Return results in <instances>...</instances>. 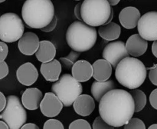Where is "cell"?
<instances>
[{"label":"cell","instance_id":"cell-1","mask_svg":"<svg viewBox=\"0 0 157 129\" xmlns=\"http://www.w3.org/2000/svg\"><path fill=\"white\" fill-rule=\"evenodd\" d=\"M100 116L113 127L124 126L134 112V102L130 92L123 89H112L99 101Z\"/></svg>","mask_w":157,"mask_h":129},{"label":"cell","instance_id":"cell-2","mask_svg":"<svg viewBox=\"0 0 157 129\" xmlns=\"http://www.w3.org/2000/svg\"><path fill=\"white\" fill-rule=\"evenodd\" d=\"M21 15L28 28L40 29L55 16V7L51 0H26L21 8Z\"/></svg>","mask_w":157,"mask_h":129},{"label":"cell","instance_id":"cell-3","mask_svg":"<svg viewBox=\"0 0 157 129\" xmlns=\"http://www.w3.org/2000/svg\"><path fill=\"white\" fill-rule=\"evenodd\" d=\"M115 68V76L118 82L129 89L139 88L147 78V68L136 57L123 58Z\"/></svg>","mask_w":157,"mask_h":129},{"label":"cell","instance_id":"cell-4","mask_svg":"<svg viewBox=\"0 0 157 129\" xmlns=\"http://www.w3.org/2000/svg\"><path fill=\"white\" fill-rule=\"evenodd\" d=\"M98 32L93 26L81 21L74 22L66 32V41L69 47L76 52L90 50L96 44Z\"/></svg>","mask_w":157,"mask_h":129},{"label":"cell","instance_id":"cell-5","mask_svg":"<svg viewBox=\"0 0 157 129\" xmlns=\"http://www.w3.org/2000/svg\"><path fill=\"white\" fill-rule=\"evenodd\" d=\"M111 9L107 0H84L81 6V18L93 27L102 25L110 17Z\"/></svg>","mask_w":157,"mask_h":129},{"label":"cell","instance_id":"cell-6","mask_svg":"<svg viewBox=\"0 0 157 129\" xmlns=\"http://www.w3.org/2000/svg\"><path fill=\"white\" fill-rule=\"evenodd\" d=\"M52 91L63 105L69 107L82 93L83 88L81 83L75 80L71 75L64 74L52 84Z\"/></svg>","mask_w":157,"mask_h":129},{"label":"cell","instance_id":"cell-7","mask_svg":"<svg viewBox=\"0 0 157 129\" xmlns=\"http://www.w3.org/2000/svg\"><path fill=\"white\" fill-rule=\"evenodd\" d=\"M0 119L3 120L10 129L21 128L26 122L27 113L18 97L9 95L6 98V104L0 114Z\"/></svg>","mask_w":157,"mask_h":129},{"label":"cell","instance_id":"cell-8","mask_svg":"<svg viewBox=\"0 0 157 129\" xmlns=\"http://www.w3.org/2000/svg\"><path fill=\"white\" fill-rule=\"evenodd\" d=\"M22 20L17 14L7 12L0 16V39L4 42H15L24 33Z\"/></svg>","mask_w":157,"mask_h":129},{"label":"cell","instance_id":"cell-9","mask_svg":"<svg viewBox=\"0 0 157 129\" xmlns=\"http://www.w3.org/2000/svg\"><path fill=\"white\" fill-rule=\"evenodd\" d=\"M139 35L147 41L157 40V12L151 11L140 16L137 22Z\"/></svg>","mask_w":157,"mask_h":129},{"label":"cell","instance_id":"cell-10","mask_svg":"<svg viewBox=\"0 0 157 129\" xmlns=\"http://www.w3.org/2000/svg\"><path fill=\"white\" fill-rule=\"evenodd\" d=\"M102 55L103 58L109 61L112 68H114L123 58L130 56L126 49L125 43L122 41H113L107 45Z\"/></svg>","mask_w":157,"mask_h":129},{"label":"cell","instance_id":"cell-11","mask_svg":"<svg viewBox=\"0 0 157 129\" xmlns=\"http://www.w3.org/2000/svg\"><path fill=\"white\" fill-rule=\"evenodd\" d=\"M63 106L62 102L53 92H47L41 99L39 108L43 115L54 118L59 115Z\"/></svg>","mask_w":157,"mask_h":129},{"label":"cell","instance_id":"cell-12","mask_svg":"<svg viewBox=\"0 0 157 129\" xmlns=\"http://www.w3.org/2000/svg\"><path fill=\"white\" fill-rule=\"evenodd\" d=\"M16 78L18 82L23 85L31 86L36 82L38 78V72L32 63L25 62L17 69Z\"/></svg>","mask_w":157,"mask_h":129},{"label":"cell","instance_id":"cell-13","mask_svg":"<svg viewBox=\"0 0 157 129\" xmlns=\"http://www.w3.org/2000/svg\"><path fill=\"white\" fill-rule=\"evenodd\" d=\"M39 38L33 32L23 33L18 39V48L20 52L25 55H32L36 52L39 46Z\"/></svg>","mask_w":157,"mask_h":129},{"label":"cell","instance_id":"cell-14","mask_svg":"<svg viewBox=\"0 0 157 129\" xmlns=\"http://www.w3.org/2000/svg\"><path fill=\"white\" fill-rule=\"evenodd\" d=\"M125 47L129 55L133 57H140L147 52L148 41L142 38L139 34H134L127 39Z\"/></svg>","mask_w":157,"mask_h":129},{"label":"cell","instance_id":"cell-15","mask_svg":"<svg viewBox=\"0 0 157 129\" xmlns=\"http://www.w3.org/2000/svg\"><path fill=\"white\" fill-rule=\"evenodd\" d=\"M71 69L73 78L79 82H86L92 78V64L86 60H78Z\"/></svg>","mask_w":157,"mask_h":129},{"label":"cell","instance_id":"cell-16","mask_svg":"<svg viewBox=\"0 0 157 129\" xmlns=\"http://www.w3.org/2000/svg\"><path fill=\"white\" fill-rule=\"evenodd\" d=\"M73 107L75 112L81 116H88L95 108L94 98L89 95L81 94L77 97L73 102Z\"/></svg>","mask_w":157,"mask_h":129},{"label":"cell","instance_id":"cell-17","mask_svg":"<svg viewBox=\"0 0 157 129\" xmlns=\"http://www.w3.org/2000/svg\"><path fill=\"white\" fill-rule=\"evenodd\" d=\"M140 12L133 6H128L121 10L119 14V21L121 25L127 29H134L140 18Z\"/></svg>","mask_w":157,"mask_h":129},{"label":"cell","instance_id":"cell-18","mask_svg":"<svg viewBox=\"0 0 157 129\" xmlns=\"http://www.w3.org/2000/svg\"><path fill=\"white\" fill-rule=\"evenodd\" d=\"M42 98L43 94L41 90L37 88H29L21 95L22 105L28 110H37Z\"/></svg>","mask_w":157,"mask_h":129},{"label":"cell","instance_id":"cell-19","mask_svg":"<svg viewBox=\"0 0 157 129\" xmlns=\"http://www.w3.org/2000/svg\"><path fill=\"white\" fill-rule=\"evenodd\" d=\"M40 72L46 81L55 82L59 78L61 72V64L57 59H53L48 62H43L41 64Z\"/></svg>","mask_w":157,"mask_h":129},{"label":"cell","instance_id":"cell-20","mask_svg":"<svg viewBox=\"0 0 157 129\" xmlns=\"http://www.w3.org/2000/svg\"><path fill=\"white\" fill-rule=\"evenodd\" d=\"M93 75L92 77L96 81H104L108 80L112 75V66L105 59H98L92 64Z\"/></svg>","mask_w":157,"mask_h":129},{"label":"cell","instance_id":"cell-21","mask_svg":"<svg viewBox=\"0 0 157 129\" xmlns=\"http://www.w3.org/2000/svg\"><path fill=\"white\" fill-rule=\"evenodd\" d=\"M56 55V48L50 41L43 40L39 41V46L35 52L37 59L41 62H48L55 58Z\"/></svg>","mask_w":157,"mask_h":129},{"label":"cell","instance_id":"cell-22","mask_svg":"<svg viewBox=\"0 0 157 129\" xmlns=\"http://www.w3.org/2000/svg\"><path fill=\"white\" fill-rule=\"evenodd\" d=\"M98 33L100 36L107 41H114L117 39L121 34V27L115 22L108 23L99 26Z\"/></svg>","mask_w":157,"mask_h":129},{"label":"cell","instance_id":"cell-23","mask_svg":"<svg viewBox=\"0 0 157 129\" xmlns=\"http://www.w3.org/2000/svg\"><path fill=\"white\" fill-rule=\"evenodd\" d=\"M115 88V84L112 80L104 81H95L91 85V94L94 98L99 102L103 96L109 91Z\"/></svg>","mask_w":157,"mask_h":129},{"label":"cell","instance_id":"cell-24","mask_svg":"<svg viewBox=\"0 0 157 129\" xmlns=\"http://www.w3.org/2000/svg\"><path fill=\"white\" fill-rule=\"evenodd\" d=\"M130 92L134 102V112H140L147 105V95L140 89H131Z\"/></svg>","mask_w":157,"mask_h":129},{"label":"cell","instance_id":"cell-25","mask_svg":"<svg viewBox=\"0 0 157 129\" xmlns=\"http://www.w3.org/2000/svg\"><path fill=\"white\" fill-rule=\"evenodd\" d=\"M80 55H81V52H80L71 50L70 53L68 54V55L60 58V63L62 64L65 68L69 70V69L71 68L73 64L78 61V58L80 57Z\"/></svg>","mask_w":157,"mask_h":129},{"label":"cell","instance_id":"cell-26","mask_svg":"<svg viewBox=\"0 0 157 129\" xmlns=\"http://www.w3.org/2000/svg\"><path fill=\"white\" fill-rule=\"evenodd\" d=\"M125 129H145L146 125L142 120L136 118L132 117L125 124H124Z\"/></svg>","mask_w":157,"mask_h":129},{"label":"cell","instance_id":"cell-27","mask_svg":"<svg viewBox=\"0 0 157 129\" xmlns=\"http://www.w3.org/2000/svg\"><path fill=\"white\" fill-rule=\"evenodd\" d=\"M70 129H90L91 126L88 121L84 119H78L71 122L69 125Z\"/></svg>","mask_w":157,"mask_h":129},{"label":"cell","instance_id":"cell-28","mask_svg":"<svg viewBox=\"0 0 157 129\" xmlns=\"http://www.w3.org/2000/svg\"><path fill=\"white\" fill-rule=\"evenodd\" d=\"M43 127L44 129H64V125L59 120L51 118L44 122Z\"/></svg>","mask_w":157,"mask_h":129},{"label":"cell","instance_id":"cell-29","mask_svg":"<svg viewBox=\"0 0 157 129\" xmlns=\"http://www.w3.org/2000/svg\"><path fill=\"white\" fill-rule=\"evenodd\" d=\"M92 128L94 129H110L113 128V127L109 125L101 116L97 117L93 123Z\"/></svg>","mask_w":157,"mask_h":129},{"label":"cell","instance_id":"cell-30","mask_svg":"<svg viewBox=\"0 0 157 129\" xmlns=\"http://www.w3.org/2000/svg\"><path fill=\"white\" fill-rule=\"evenodd\" d=\"M9 53V48L4 41H0V62L5 61Z\"/></svg>","mask_w":157,"mask_h":129},{"label":"cell","instance_id":"cell-31","mask_svg":"<svg viewBox=\"0 0 157 129\" xmlns=\"http://www.w3.org/2000/svg\"><path fill=\"white\" fill-rule=\"evenodd\" d=\"M57 23H58V19H57V17L55 15V16L53 17V18H52V21H51L47 25H45L44 27L41 28V29H41L42 32H52V31L55 29V27H56Z\"/></svg>","mask_w":157,"mask_h":129},{"label":"cell","instance_id":"cell-32","mask_svg":"<svg viewBox=\"0 0 157 129\" xmlns=\"http://www.w3.org/2000/svg\"><path fill=\"white\" fill-rule=\"evenodd\" d=\"M157 65L156 64H153V67L150 68V73H149V78L154 85H157Z\"/></svg>","mask_w":157,"mask_h":129},{"label":"cell","instance_id":"cell-33","mask_svg":"<svg viewBox=\"0 0 157 129\" xmlns=\"http://www.w3.org/2000/svg\"><path fill=\"white\" fill-rule=\"evenodd\" d=\"M9 74V66L5 61L0 62V80L6 78Z\"/></svg>","mask_w":157,"mask_h":129},{"label":"cell","instance_id":"cell-34","mask_svg":"<svg viewBox=\"0 0 157 129\" xmlns=\"http://www.w3.org/2000/svg\"><path fill=\"white\" fill-rule=\"evenodd\" d=\"M157 89H154L150 95V102L152 107L154 109H157Z\"/></svg>","mask_w":157,"mask_h":129},{"label":"cell","instance_id":"cell-35","mask_svg":"<svg viewBox=\"0 0 157 129\" xmlns=\"http://www.w3.org/2000/svg\"><path fill=\"white\" fill-rule=\"evenodd\" d=\"M81 2H79L75 6V15L79 21H82V18H81Z\"/></svg>","mask_w":157,"mask_h":129},{"label":"cell","instance_id":"cell-36","mask_svg":"<svg viewBox=\"0 0 157 129\" xmlns=\"http://www.w3.org/2000/svg\"><path fill=\"white\" fill-rule=\"evenodd\" d=\"M6 104V98L2 92H0V112L4 109Z\"/></svg>","mask_w":157,"mask_h":129},{"label":"cell","instance_id":"cell-37","mask_svg":"<svg viewBox=\"0 0 157 129\" xmlns=\"http://www.w3.org/2000/svg\"><path fill=\"white\" fill-rule=\"evenodd\" d=\"M21 128L22 129H38V126H37L36 124H34V123H28L25 124V123L21 127Z\"/></svg>","mask_w":157,"mask_h":129},{"label":"cell","instance_id":"cell-38","mask_svg":"<svg viewBox=\"0 0 157 129\" xmlns=\"http://www.w3.org/2000/svg\"><path fill=\"white\" fill-rule=\"evenodd\" d=\"M152 52H153V55H154L156 58H157V41L156 40L153 41V45H152Z\"/></svg>","mask_w":157,"mask_h":129},{"label":"cell","instance_id":"cell-39","mask_svg":"<svg viewBox=\"0 0 157 129\" xmlns=\"http://www.w3.org/2000/svg\"><path fill=\"white\" fill-rule=\"evenodd\" d=\"M107 2H109V4L111 6H116V5H117L118 3L120 2V1L121 0H107Z\"/></svg>","mask_w":157,"mask_h":129},{"label":"cell","instance_id":"cell-40","mask_svg":"<svg viewBox=\"0 0 157 129\" xmlns=\"http://www.w3.org/2000/svg\"><path fill=\"white\" fill-rule=\"evenodd\" d=\"M0 129H9V127L4 121H0Z\"/></svg>","mask_w":157,"mask_h":129},{"label":"cell","instance_id":"cell-41","mask_svg":"<svg viewBox=\"0 0 157 129\" xmlns=\"http://www.w3.org/2000/svg\"><path fill=\"white\" fill-rule=\"evenodd\" d=\"M157 128V124H153L149 127V129H156Z\"/></svg>","mask_w":157,"mask_h":129},{"label":"cell","instance_id":"cell-42","mask_svg":"<svg viewBox=\"0 0 157 129\" xmlns=\"http://www.w3.org/2000/svg\"><path fill=\"white\" fill-rule=\"evenodd\" d=\"M5 1H6V0H0V3H2V2H4Z\"/></svg>","mask_w":157,"mask_h":129},{"label":"cell","instance_id":"cell-43","mask_svg":"<svg viewBox=\"0 0 157 129\" xmlns=\"http://www.w3.org/2000/svg\"><path fill=\"white\" fill-rule=\"evenodd\" d=\"M76 1H81V0H76Z\"/></svg>","mask_w":157,"mask_h":129}]
</instances>
